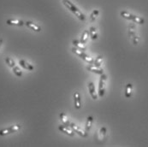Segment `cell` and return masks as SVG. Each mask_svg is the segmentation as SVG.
<instances>
[{
    "label": "cell",
    "instance_id": "1",
    "mask_svg": "<svg viewBox=\"0 0 148 147\" xmlns=\"http://www.w3.org/2000/svg\"><path fill=\"white\" fill-rule=\"evenodd\" d=\"M62 2H63V3H64V5L69 10V11H71L79 20H81V21H86V16H84V14L71 2V1H69V0H62Z\"/></svg>",
    "mask_w": 148,
    "mask_h": 147
},
{
    "label": "cell",
    "instance_id": "2",
    "mask_svg": "<svg viewBox=\"0 0 148 147\" xmlns=\"http://www.w3.org/2000/svg\"><path fill=\"white\" fill-rule=\"evenodd\" d=\"M121 16L127 19V20H129V21H134L135 23H138V24H144L145 23V20L144 18L139 16H135L134 14H131L127 11H121L120 13Z\"/></svg>",
    "mask_w": 148,
    "mask_h": 147
},
{
    "label": "cell",
    "instance_id": "3",
    "mask_svg": "<svg viewBox=\"0 0 148 147\" xmlns=\"http://www.w3.org/2000/svg\"><path fill=\"white\" fill-rule=\"evenodd\" d=\"M72 52L75 53V55H77L78 57H80L82 60H84L85 62L89 63L90 65H92V64H93L94 60H93L92 57H90L88 55H86L83 51H81V50L77 49L76 47H73V48H72Z\"/></svg>",
    "mask_w": 148,
    "mask_h": 147
},
{
    "label": "cell",
    "instance_id": "4",
    "mask_svg": "<svg viewBox=\"0 0 148 147\" xmlns=\"http://www.w3.org/2000/svg\"><path fill=\"white\" fill-rule=\"evenodd\" d=\"M5 63L8 64L9 67H10V68L13 69L14 74H15L17 77H21L22 72H21V69L16 65V63H15L14 60H13L12 58H10V57H6V58H5Z\"/></svg>",
    "mask_w": 148,
    "mask_h": 147
},
{
    "label": "cell",
    "instance_id": "5",
    "mask_svg": "<svg viewBox=\"0 0 148 147\" xmlns=\"http://www.w3.org/2000/svg\"><path fill=\"white\" fill-rule=\"evenodd\" d=\"M21 126L20 124H16V125L9 126V127H7V128L1 129V130H0V136H5V135L10 134V133H16V132L19 131V130L21 129Z\"/></svg>",
    "mask_w": 148,
    "mask_h": 147
},
{
    "label": "cell",
    "instance_id": "6",
    "mask_svg": "<svg viewBox=\"0 0 148 147\" xmlns=\"http://www.w3.org/2000/svg\"><path fill=\"white\" fill-rule=\"evenodd\" d=\"M106 79H107V77H106V75H100V80H99V97H104V95H105V90H106V88H105V86H106Z\"/></svg>",
    "mask_w": 148,
    "mask_h": 147
},
{
    "label": "cell",
    "instance_id": "7",
    "mask_svg": "<svg viewBox=\"0 0 148 147\" xmlns=\"http://www.w3.org/2000/svg\"><path fill=\"white\" fill-rule=\"evenodd\" d=\"M70 128L75 132V133H76L78 135H80V136H82V137H83V138H86V137H87L88 136V133H87V132H86V131H82V129H80L78 126H76L75 123H70Z\"/></svg>",
    "mask_w": 148,
    "mask_h": 147
},
{
    "label": "cell",
    "instance_id": "8",
    "mask_svg": "<svg viewBox=\"0 0 148 147\" xmlns=\"http://www.w3.org/2000/svg\"><path fill=\"white\" fill-rule=\"evenodd\" d=\"M74 104L77 109L82 108V95L79 92H75L74 94Z\"/></svg>",
    "mask_w": 148,
    "mask_h": 147
},
{
    "label": "cell",
    "instance_id": "9",
    "mask_svg": "<svg viewBox=\"0 0 148 147\" xmlns=\"http://www.w3.org/2000/svg\"><path fill=\"white\" fill-rule=\"evenodd\" d=\"M25 25H26L29 29H31V30H33V31H34V32L39 33V32L41 31V27H40V26H38L37 24H35L34 22H33V21H26V22H25Z\"/></svg>",
    "mask_w": 148,
    "mask_h": 147
},
{
    "label": "cell",
    "instance_id": "10",
    "mask_svg": "<svg viewBox=\"0 0 148 147\" xmlns=\"http://www.w3.org/2000/svg\"><path fill=\"white\" fill-rule=\"evenodd\" d=\"M69 127H70V126H64V125H61V126H58V129H59L61 132H63L64 133H65V134L73 137V136L75 135V132H74L71 128H69Z\"/></svg>",
    "mask_w": 148,
    "mask_h": 147
},
{
    "label": "cell",
    "instance_id": "11",
    "mask_svg": "<svg viewBox=\"0 0 148 147\" xmlns=\"http://www.w3.org/2000/svg\"><path fill=\"white\" fill-rule=\"evenodd\" d=\"M88 90H89V92H90V95L92 96V98L93 99H97L98 98V95L96 93L95 85L93 84V82H89V84H88Z\"/></svg>",
    "mask_w": 148,
    "mask_h": 147
},
{
    "label": "cell",
    "instance_id": "12",
    "mask_svg": "<svg viewBox=\"0 0 148 147\" xmlns=\"http://www.w3.org/2000/svg\"><path fill=\"white\" fill-rule=\"evenodd\" d=\"M86 69H87L88 71H90V72L95 73V74L99 75H101L104 74V71H103L102 68H97V67H95V66H90V65H89V66H86Z\"/></svg>",
    "mask_w": 148,
    "mask_h": 147
},
{
    "label": "cell",
    "instance_id": "13",
    "mask_svg": "<svg viewBox=\"0 0 148 147\" xmlns=\"http://www.w3.org/2000/svg\"><path fill=\"white\" fill-rule=\"evenodd\" d=\"M19 64L21 65L23 68H25V69H27V70L33 71V70L34 69V67L31 63L26 62V61H25V60H23V59H21V60L19 61Z\"/></svg>",
    "mask_w": 148,
    "mask_h": 147
},
{
    "label": "cell",
    "instance_id": "14",
    "mask_svg": "<svg viewBox=\"0 0 148 147\" xmlns=\"http://www.w3.org/2000/svg\"><path fill=\"white\" fill-rule=\"evenodd\" d=\"M6 23L8 25H14V26H18V27H21L25 24V22L21 20H15V19H8L6 21Z\"/></svg>",
    "mask_w": 148,
    "mask_h": 147
},
{
    "label": "cell",
    "instance_id": "15",
    "mask_svg": "<svg viewBox=\"0 0 148 147\" xmlns=\"http://www.w3.org/2000/svg\"><path fill=\"white\" fill-rule=\"evenodd\" d=\"M59 117H60V120H61V122H62L63 125H64V126H69L70 122H69L68 116H66L65 113H61V114L59 115Z\"/></svg>",
    "mask_w": 148,
    "mask_h": 147
},
{
    "label": "cell",
    "instance_id": "16",
    "mask_svg": "<svg viewBox=\"0 0 148 147\" xmlns=\"http://www.w3.org/2000/svg\"><path fill=\"white\" fill-rule=\"evenodd\" d=\"M89 36H90L89 30H85L84 32L82 33V38H81V40H80V42L82 43V44H85L87 42Z\"/></svg>",
    "mask_w": 148,
    "mask_h": 147
},
{
    "label": "cell",
    "instance_id": "17",
    "mask_svg": "<svg viewBox=\"0 0 148 147\" xmlns=\"http://www.w3.org/2000/svg\"><path fill=\"white\" fill-rule=\"evenodd\" d=\"M89 34H90V37L92 40H97L98 39V34H97V30L95 27H91L89 29Z\"/></svg>",
    "mask_w": 148,
    "mask_h": 147
},
{
    "label": "cell",
    "instance_id": "18",
    "mask_svg": "<svg viewBox=\"0 0 148 147\" xmlns=\"http://www.w3.org/2000/svg\"><path fill=\"white\" fill-rule=\"evenodd\" d=\"M92 122H93V117L92 116H88L87 119H86V132H89L92 125Z\"/></svg>",
    "mask_w": 148,
    "mask_h": 147
},
{
    "label": "cell",
    "instance_id": "19",
    "mask_svg": "<svg viewBox=\"0 0 148 147\" xmlns=\"http://www.w3.org/2000/svg\"><path fill=\"white\" fill-rule=\"evenodd\" d=\"M132 91H133V85L127 84L125 88V97L126 98H130L132 96Z\"/></svg>",
    "mask_w": 148,
    "mask_h": 147
},
{
    "label": "cell",
    "instance_id": "20",
    "mask_svg": "<svg viewBox=\"0 0 148 147\" xmlns=\"http://www.w3.org/2000/svg\"><path fill=\"white\" fill-rule=\"evenodd\" d=\"M72 43H73V44H74V46H75V47H76L77 49H79V50H81V51H85L86 50V48L82 45V44L80 42V41L76 40H74L72 41Z\"/></svg>",
    "mask_w": 148,
    "mask_h": 147
},
{
    "label": "cell",
    "instance_id": "21",
    "mask_svg": "<svg viewBox=\"0 0 148 147\" xmlns=\"http://www.w3.org/2000/svg\"><path fill=\"white\" fill-rule=\"evenodd\" d=\"M102 62H103V57L102 56H98L96 58H95V60H94V62H93V66H95V67H97V68H99L101 65H102Z\"/></svg>",
    "mask_w": 148,
    "mask_h": 147
},
{
    "label": "cell",
    "instance_id": "22",
    "mask_svg": "<svg viewBox=\"0 0 148 147\" xmlns=\"http://www.w3.org/2000/svg\"><path fill=\"white\" fill-rule=\"evenodd\" d=\"M99 10H93L92 12L91 13V16H90V20L91 21H94L96 20L97 16H99Z\"/></svg>",
    "mask_w": 148,
    "mask_h": 147
},
{
    "label": "cell",
    "instance_id": "23",
    "mask_svg": "<svg viewBox=\"0 0 148 147\" xmlns=\"http://www.w3.org/2000/svg\"><path fill=\"white\" fill-rule=\"evenodd\" d=\"M106 134V128L105 127V126H103V127H101V129H100V135H101V138H104Z\"/></svg>",
    "mask_w": 148,
    "mask_h": 147
},
{
    "label": "cell",
    "instance_id": "24",
    "mask_svg": "<svg viewBox=\"0 0 148 147\" xmlns=\"http://www.w3.org/2000/svg\"><path fill=\"white\" fill-rule=\"evenodd\" d=\"M2 44H3V39L0 38V48H1V46H2Z\"/></svg>",
    "mask_w": 148,
    "mask_h": 147
}]
</instances>
